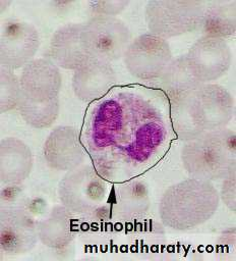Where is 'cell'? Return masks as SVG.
<instances>
[{"instance_id": "1", "label": "cell", "mask_w": 236, "mask_h": 261, "mask_svg": "<svg viewBox=\"0 0 236 261\" xmlns=\"http://www.w3.org/2000/svg\"><path fill=\"white\" fill-rule=\"evenodd\" d=\"M88 130L96 162L114 178L130 177L149 164L167 138L165 119L155 107L126 89L97 107Z\"/></svg>"}, {"instance_id": "2", "label": "cell", "mask_w": 236, "mask_h": 261, "mask_svg": "<svg viewBox=\"0 0 236 261\" xmlns=\"http://www.w3.org/2000/svg\"><path fill=\"white\" fill-rule=\"evenodd\" d=\"M169 103L172 127L184 142L203 132L226 126L235 114L233 96L214 83H200Z\"/></svg>"}, {"instance_id": "3", "label": "cell", "mask_w": 236, "mask_h": 261, "mask_svg": "<svg viewBox=\"0 0 236 261\" xmlns=\"http://www.w3.org/2000/svg\"><path fill=\"white\" fill-rule=\"evenodd\" d=\"M219 204V192L212 181L189 177L164 192L159 202V216L165 227L184 231L210 220Z\"/></svg>"}, {"instance_id": "4", "label": "cell", "mask_w": 236, "mask_h": 261, "mask_svg": "<svg viewBox=\"0 0 236 261\" xmlns=\"http://www.w3.org/2000/svg\"><path fill=\"white\" fill-rule=\"evenodd\" d=\"M235 132L223 126L185 141L180 150V158L190 177L219 180L235 166Z\"/></svg>"}, {"instance_id": "5", "label": "cell", "mask_w": 236, "mask_h": 261, "mask_svg": "<svg viewBox=\"0 0 236 261\" xmlns=\"http://www.w3.org/2000/svg\"><path fill=\"white\" fill-rule=\"evenodd\" d=\"M110 187L107 179L87 163L66 171L58 184L57 195L62 205L79 218L94 216L108 205Z\"/></svg>"}, {"instance_id": "6", "label": "cell", "mask_w": 236, "mask_h": 261, "mask_svg": "<svg viewBox=\"0 0 236 261\" xmlns=\"http://www.w3.org/2000/svg\"><path fill=\"white\" fill-rule=\"evenodd\" d=\"M203 5L194 0H151L144 10L148 29L165 40L198 30Z\"/></svg>"}, {"instance_id": "7", "label": "cell", "mask_w": 236, "mask_h": 261, "mask_svg": "<svg viewBox=\"0 0 236 261\" xmlns=\"http://www.w3.org/2000/svg\"><path fill=\"white\" fill-rule=\"evenodd\" d=\"M81 43L90 57L109 62L121 59L131 42V33L116 16L93 15L82 23Z\"/></svg>"}, {"instance_id": "8", "label": "cell", "mask_w": 236, "mask_h": 261, "mask_svg": "<svg viewBox=\"0 0 236 261\" xmlns=\"http://www.w3.org/2000/svg\"><path fill=\"white\" fill-rule=\"evenodd\" d=\"M172 58L168 41L152 33L132 39L122 57L128 72L142 81L159 79Z\"/></svg>"}, {"instance_id": "9", "label": "cell", "mask_w": 236, "mask_h": 261, "mask_svg": "<svg viewBox=\"0 0 236 261\" xmlns=\"http://www.w3.org/2000/svg\"><path fill=\"white\" fill-rule=\"evenodd\" d=\"M185 55L193 76L200 83H212L230 68L232 52L224 39L201 36Z\"/></svg>"}, {"instance_id": "10", "label": "cell", "mask_w": 236, "mask_h": 261, "mask_svg": "<svg viewBox=\"0 0 236 261\" xmlns=\"http://www.w3.org/2000/svg\"><path fill=\"white\" fill-rule=\"evenodd\" d=\"M39 241L38 221L20 206H2L0 210V249L9 256L32 251Z\"/></svg>"}, {"instance_id": "11", "label": "cell", "mask_w": 236, "mask_h": 261, "mask_svg": "<svg viewBox=\"0 0 236 261\" xmlns=\"http://www.w3.org/2000/svg\"><path fill=\"white\" fill-rule=\"evenodd\" d=\"M37 29L29 22L9 19L2 23L0 32L1 67L15 70L32 61L39 49Z\"/></svg>"}, {"instance_id": "12", "label": "cell", "mask_w": 236, "mask_h": 261, "mask_svg": "<svg viewBox=\"0 0 236 261\" xmlns=\"http://www.w3.org/2000/svg\"><path fill=\"white\" fill-rule=\"evenodd\" d=\"M47 165L57 171H69L84 163L85 151L78 129L59 125L50 132L43 145Z\"/></svg>"}, {"instance_id": "13", "label": "cell", "mask_w": 236, "mask_h": 261, "mask_svg": "<svg viewBox=\"0 0 236 261\" xmlns=\"http://www.w3.org/2000/svg\"><path fill=\"white\" fill-rule=\"evenodd\" d=\"M22 96L34 102H46L59 96L62 76L51 58H34L20 73Z\"/></svg>"}, {"instance_id": "14", "label": "cell", "mask_w": 236, "mask_h": 261, "mask_svg": "<svg viewBox=\"0 0 236 261\" xmlns=\"http://www.w3.org/2000/svg\"><path fill=\"white\" fill-rule=\"evenodd\" d=\"M116 80L111 62L88 57L73 70L71 86L79 100L91 102L103 98L115 85Z\"/></svg>"}, {"instance_id": "15", "label": "cell", "mask_w": 236, "mask_h": 261, "mask_svg": "<svg viewBox=\"0 0 236 261\" xmlns=\"http://www.w3.org/2000/svg\"><path fill=\"white\" fill-rule=\"evenodd\" d=\"M111 216L118 222L138 220L151 207L148 185L141 179H126L113 187L108 200Z\"/></svg>"}, {"instance_id": "16", "label": "cell", "mask_w": 236, "mask_h": 261, "mask_svg": "<svg viewBox=\"0 0 236 261\" xmlns=\"http://www.w3.org/2000/svg\"><path fill=\"white\" fill-rule=\"evenodd\" d=\"M80 219L62 204L53 206L38 221L39 241L48 248H67L79 232Z\"/></svg>"}, {"instance_id": "17", "label": "cell", "mask_w": 236, "mask_h": 261, "mask_svg": "<svg viewBox=\"0 0 236 261\" xmlns=\"http://www.w3.org/2000/svg\"><path fill=\"white\" fill-rule=\"evenodd\" d=\"M82 23L69 22L58 28L50 41L51 59L58 67L76 69L90 56L81 43Z\"/></svg>"}, {"instance_id": "18", "label": "cell", "mask_w": 236, "mask_h": 261, "mask_svg": "<svg viewBox=\"0 0 236 261\" xmlns=\"http://www.w3.org/2000/svg\"><path fill=\"white\" fill-rule=\"evenodd\" d=\"M34 158L29 147L20 139L9 137L0 142V181L19 185L33 169Z\"/></svg>"}, {"instance_id": "19", "label": "cell", "mask_w": 236, "mask_h": 261, "mask_svg": "<svg viewBox=\"0 0 236 261\" xmlns=\"http://www.w3.org/2000/svg\"><path fill=\"white\" fill-rule=\"evenodd\" d=\"M235 1L204 2L198 30L202 36L226 39L236 31Z\"/></svg>"}, {"instance_id": "20", "label": "cell", "mask_w": 236, "mask_h": 261, "mask_svg": "<svg viewBox=\"0 0 236 261\" xmlns=\"http://www.w3.org/2000/svg\"><path fill=\"white\" fill-rule=\"evenodd\" d=\"M158 80L159 88L168 98L169 102L200 84L191 73L185 55L172 58Z\"/></svg>"}, {"instance_id": "21", "label": "cell", "mask_w": 236, "mask_h": 261, "mask_svg": "<svg viewBox=\"0 0 236 261\" xmlns=\"http://www.w3.org/2000/svg\"><path fill=\"white\" fill-rule=\"evenodd\" d=\"M16 109L28 125L35 128H48L58 117L60 101L57 97L46 102H34L21 96Z\"/></svg>"}, {"instance_id": "22", "label": "cell", "mask_w": 236, "mask_h": 261, "mask_svg": "<svg viewBox=\"0 0 236 261\" xmlns=\"http://www.w3.org/2000/svg\"><path fill=\"white\" fill-rule=\"evenodd\" d=\"M22 96L20 81L13 70L0 68V111L5 113L16 109Z\"/></svg>"}, {"instance_id": "23", "label": "cell", "mask_w": 236, "mask_h": 261, "mask_svg": "<svg viewBox=\"0 0 236 261\" xmlns=\"http://www.w3.org/2000/svg\"><path fill=\"white\" fill-rule=\"evenodd\" d=\"M163 226L162 222L160 224L154 220H146L136 224L131 231V238L134 245H142L143 247L148 245H156V243L162 240L165 233Z\"/></svg>"}, {"instance_id": "24", "label": "cell", "mask_w": 236, "mask_h": 261, "mask_svg": "<svg viewBox=\"0 0 236 261\" xmlns=\"http://www.w3.org/2000/svg\"><path fill=\"white\" fill-rule=\"evenodd\" d=\"M88 8L94 15L116 16L129 4L128 0H94L90 1Z\"/></svg>"}, {"instance_id": "25", "label": "cell", "mask_w": 236, "mask_h": 261, "mask_svg": "<svg viewBox=\"0 0 236 261\" xmlns=\"http://www.w3.org/2000/svg\"><path fill=\"white\" fill-rule=\"evenodd\" d=\"M236 176L235 166L232 167L229 172L222 178L221 191L219 193L220 200L232 211L235 212L236 201H235V188H236Z\"/></svg>"}, {"instance_id": "26", "label": "cell", "mask_w": 236, "mask_h": 261, "mask_svg": "<svg viewBox=\"0 0 236 261\" xmlns=\"http://www.w3.org/2000/svg\"><path fill=\"white\" fill-rule=\"evenodd\" d=\"M217 252L223 258H232L235 255V227H228L218 238Z\"/></svg>"}]
</instances>
